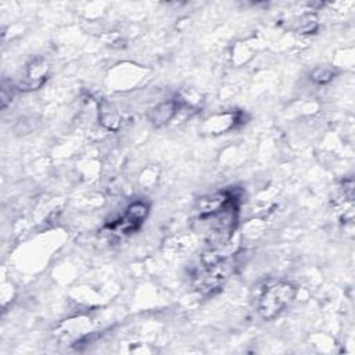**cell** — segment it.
<instances>
[{
    "instance_id": "6da1fadb",
    "label": "cell",
    "mask_w": 355,
    "mask_h": 355,
    "mask_svg": "<svg viewBox=\"0 0 355 355\" xmlns=\"http://www.w3.org/2000/svg\"><path fill=\"white\" fill-rule=\"evenodd\" d=\"M237 197L220 191L198 201V222L211 248H220L232 239L237 225Z\"/></svg>"
},
{
    "instance_id": "7a4b0ae2",
    "label": "cell",
    "mask_w": 355,
    "mask_h": 355,
    "mask_svg": "<svg viewBox=\"0 0 355 355\" xmlns=\"http://www.w3.org/2000/svg\"><path fill=\"white\" fill-rule=\"evenodd\" d=\"M233 270L234 261L232 258L204 259V265L193 273V286L200 294L209 295L227 282Z\"/></svg>"
},
{
    "instance_id": "3957f363",
    "label": "cell",
    "mask_w": 355,
    "mask_h": 355,
    "mask_svg": "<svg viewBox=\"0 0 355 355\" xmlns=\"http://www.w3.org/2000/svg\"><path fill=\"white\" fill-rule=\"evenodd\" d=\"M297 287L291 282L280 280L269 284L259 295L257 311L263 320L279 316L295 298Z\"/></svg>"
},
{
    "instance_id": "277c9868",
    "label": "cell",
    "mask_w": 355,
    "mask_h": 355,
    "mask_svg": "<svg viewBox=\"0 0 355 355\" xmlns=\"http://www.w3.org/2000/svg\"><path fill=\"white\" fill-rule=\"evenodd\" d=\"M148 211L150 205L146 201H135L129 204L123 215L118 220L108 225V227L118 234H129L141 226L148 215Z\"/></svg>"
},
{
    "instance_id": "5b68a950",
    "label": "cell",
    "mask_w": 355,
    "mask_h": 355,
    "mask_svg": "<svg viewBox=\"0 0 355 355\" xmlns=\"http://www.w3.org/2000/svg\"><path fill=\"white\" fill-rule=\"evenodd\" d=\"M49 72H50L49 62L43 57H36L28 62L24 80H21L18 87L24 92L37 90L47 80Z\"/></svg>"
},
{
    "instance_id": "8992f818",
    "label": "cell",
    "mask_w": 355,
    "mask_h": 355,
    "mask_svg": "<svg viewBox=\"0 0 355 355\" xmlns=\"http://www.w3.org/2000/svg\"><path fill=\"white\" fill-rule=\"evenodd\" d=\"M334 207L341 222H351L354 218V182L348 179L343 182L338 196L334 200Z\"/></svg>"
},
{
    "instance_id": "52a82bcc",
    "label": "cell",
    "mask_w": 355,
    "mask_h": 355,
    "mask_svg": "<svg viewBox=\"0 0 355 355\" xmlns=\"http://www.w3.org/2000/svg\"><path fill=\"white\" fill-rule=\"evenodd\" d=\"M178 111V104L175 100H168L164 103H159L158 105L153 107L147 112V119L154 125V126H164L166 125L176 114Z\"/></svg>"
},
{
    "instance_id": "ba28073f",
    "label": "cell",
    "mask_w": 355,
    "mask_h": 355,
    "mask_svg": "<svg viewBox=\"0 0 355 355\" xmlns=\"http://www.w3.org/2000/svg\"><path fill=\"white\" fill-rule=\"evenodd\" d=\"M98 118H100V122L110 130H116L119 128V115L115 111V108L107 101L101 104Z\"/></svg>"
},
{
    "instance_id": "9c48e42d",
    "label": "cell",
    "mask_w": 355,
    "mask_h": 355,
    "mask_svg": "<svg viewBox=\"0 0 355 355\" xmlns=\"http://www.w3.org/2000/svg\"><path fill=\"white\" fill-rule=\"evenodd\" d=\"M334 71L326 67H318L311 72V79L319 85H324L327 82H330L334 78Z\"/></svg>"
},
{
    "instance_id": "30bf717a",
    "label": "cell",
    "mask_w": 355,
    "mask_h": 355,
    "mask_svg": "<svg viewBox=\"0 0 355 355\" xmlns=\"http://www.w3.org/2000/svg\"><path fill=\"white\" fill-rule=\"evenodd\" d=\"M12 97H14V89L10 86H7V80H3V85H1V108L4 110L11 101H12Z\"/></svg>"
}]
</instances>
